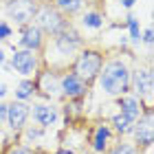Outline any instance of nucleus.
<instances>
[{"instance_id": "nucleus-1", "label": "nucleus", "mask_w": 154, "mask_h": 154, "mask_svg": "<svg viewBox=\"0 0 154 154\" xmlns=\"http://www.w3.org/2000/svg\"><path fill=\"white\" fill-rule=\"evenodd\" d=\"M128 82H130V73L121 62H110L106 64L101 73V86L108 95H123L128 93Z\"/></svg>"}, {"instance_id": "nucleus-2", "label": "nucleus", "mask_w": 154, "mask_h": 154, "mask_svg": "<svg viewBox=\"0 0 154 154\" xmlns=\"http://www.w3.org/2000/svg\"><path fill=\"white\" fill-rule=\"evenodd\" d=\"M101 71V55L97 51H84L75 62V77H79L84 84L93 82Z\"/></svg>"}, {"instance_id": "nucleus-3", "label": "nucleus", "mask_w": 154, "mask_h": 154, "mask_svg": "<svg viewBox=\"0 0 154 154\" xmlns=\"http://www.w3.org/2000/svg\"><path fill=\"white\" fill-rule=\"evenodd\" d=\"M132 132H134V139H137V145H134L137 150H150L152 148V143H154V123H152V110L150 108L137 119Z\"/></svg>"}, {"instance_id": "nucleus-4", "label": "nucleus", "mask_w": 154, "mask_h": 154, "mask_svg": "<svg viewBox=\"0 0 154 154\" xmlns=\"http://www.w3.org/2000/svg\"><path fill=\"white\" fill-rule=\"evenodd\" d=\"M35 13H38L40 26H42V29H46L48 33H60V31L66 29V22L62 20V16L53 9V7L44 5L42 9H35Z\"/></svg>"}, {"instance_id": "nucleus-5", "label": "nucleus", "mask_w": 154, "mask_h": 154, "mask_svg": "<svg viewBox=\"0 0 154 154\" xmlns=\"http://www.w3.org/2000/svg\"><path fill=\"white\" fill-rule=\"evenodd\" d=\"M29 115H31V108L24 101H13L11 106H7V123H9V128L13 132L24 130Z\"/></svg>"}, {"instance_id": "nucleus-6", "label": "nucleus", "mask_w": 154, "mask_h": 154, "mask_svg": "<svg viewBox=\"0 0 154 154\" xmlns=\"http://www.w3.org/2000/svg\"><path fill=\"white\" fill-rule=\"evenodd\" d=\"M110 143H112V128L106 123L95 125L93 132H90V148L97 154H103L110 150Z\"/></svg>"}, {"instance_id": "nucleus-7", "label": "nucleus", "mask_w": 154, "mask_h": 154, "mask_svg": "<svg viewBox=\"0 0 154 154\" xmlns=\"http://www.w3.org/2000/svg\"><path fill=\"white\" fill-rule=\"evenodd\" d=\"M7 13L11 16V20L24 24L35 16V2L33 0H11L9 7H7Z\"/></svg>"}, {"instance_id": "nucleus-8", "label": "nucleus", "mask_w": 154, "mask_h": 154, "mask_svg": "<svg viewBox=\"0 0 154 154\" xmlns=\"http://www.w3.org/2000/svg\"><path fill=\"white\" fill-rule=\"evenodd\" d=\"M60 90L68 97V99H79V97L86 95V84H84L79 77H75V75H66L64 79L60 82Z\"/></svg>"}, {"instance_id": "nucleus-9", "label": "nucleus", "mask_w": 154, "mask_h": 154, "mask_svg": "<svg viewBox=\"0 0 154 154\" xmlns=\"http://www.w3.org/2000/svg\"><path fill=\"white\" fill-rule=\"evenodd\" d=\"M33 119L40 123V128H48L57 121V108L46 106V103H40V106H33Z\"/></svg>"}, {"instance_id": "nucleus-10", "label": "nucleus", "mask_w": 154, "mask_h": 154, "mask_svg": "<svg viewBox=\"0 0 154 154\" xmlns=\"http://www.w3.org/2000/svg\"><path fill=\"white\" fill-rule=\"evenodd\" d=\"M13 68L22 75L33 73V68H35V55L31 51H18L13 55Z\"/></svg>"}, {"instance_id": "nucleus-11", "label": "nucleus", "mask_w": 154, "mask_h": 154, "mask_svg": "<svg viewBox=\"0 0 154 154\" xmlns=\"http://www.w3.org/2000/svg\"><path fill=\"white\" fill-rule=\"evenodd\" d=\"M35 88L42 90L44 97H55L60 93V82H57V77H55L53 73H42L38 84H35Z\"/></svg>"}, {"instance_id": "nucleus-12", "label": "nucleus", "mask_w": 154, "mask_h": 154, "mask_svg": "<svg viewBox=\"0 0 154 154\" xmlns=\"http://www.w3.org/2000/svg\"><path fill=\"white\" fill-rule=\"evenodd\" d=\"M119 108H121V115H125L128 119H132V121H137V119L143 115L141 101L134 99V97H123V99H119Z\"/></svg>"}, {"instance_id": "nucleus-13", "label": "nucleus", "mask_w": 154, "mask_h": 154, "mask_svg": "<svg viewBox=\"0 0 154 154\" xmlns=\"http://www.w3.org/2000/svg\"><path fill=\"white\" fill-rule=\"evenodd\" d=\"M134 88L141 97L150 99L152 97V73L150 71H139L134 75Z\"/></svg>"}, {"instance_id": "nucleus-14", "label": "nucleus", "mask_w": 154, "mask_h": 154, "mask_svg": "<svg viewBox=\"0 0 154 154\" xmlns=\"http://www.w3.org/2000/svg\"><path fill=\"white\" fill-rule=\"evenodd\" d=\"M55 44H57V48H60V53H64V55H68V53H73L77 46H79V38L75 35V33H62V35L55 40Z\"/></svg>"}, {"instance_id": "nucleus-15", "label": "nucleus", "mask_w": 154, "mask_h": 154, "mask_svg": "<svg viewBox=\"0 0 154 154\" xmlns=\"http://www.w3.org/2000/svg\"><path fill=\"white\" fill-rule=\"evenodd\" d=\"M134 123H137V121H132V119H128L125 115L119 112V115L112 119V130L117 132V134H130L132 128H134Z\"/></svg>"}, {"instance_id": "nucleus-16", "label": "nucleus", "mask_w": 154, "mask_h": 154, "mask_svg": "<svg viewBox=\"0 0 154 154\" xmlns=\"http://www.w3.org/2000/svg\"><path fill=\"white\" fill-rule=\"evenodd\" d=\"M22 44L26 48H40V44H42V33H40L38 26H29V29H24Z\"/></svg>"}, {"instance_id": "nucleus-17", "label": "nucleus", "mask_w": 154, "mask_h": 154, "mask_svg": "<svg viewBox=\"0 0 154 154\" xmlns=\"http://www.w3.org/2000/svg\"><path fill=\"white\" fill-rule=\"evenodd\" d=\"M33 93H35V84L33 82H22L16 90V97L20 101H24V99H29V97H33Z\"/></svg>"}, {"instance_id": "nucleus-18", "label": "nucleus", "mask_w": 154, "mask_h": 154, "mask_svg": "<svg viewBox=\"0 0 154 154\" xmlns=\"http://www.w3.org/2000/svg\"><path fill=\"white\" fill-rule=\"evenodd\" d=\"M108 154H137V148L128 141H121V143H115L112 148L108 150Z\"/></svg>"}, {"instance_id": "nucleus-19", "label": "nucleus", "mask_w": 154, "mask_h": 154, "mask_svg": "<svg viewBox=\"0 0 154 154\" xmlns=\"http://www.w3.org/2000/svg\"><path fill=\"white\" fill-rule=\"evenodd\" d=\"M57 7L68 11V13H73V11H77L82 7V0H57Z\"/></svg>"}, {"instance_id": "nucleus-20", "label": "nucleus", "mask_w": 154, "mask_h": 154, "mask_svg": "<svg viewBox=\"0 0 154 154\" xmlns=\"http://www.w3.org/2000/svg\"><path fill=\"white\" fill-rule=\"evenodd\" d=\"M84 24H86V26H93V29H99L103 22H101V16H99V13H86V16H84Z\"/></svg>"}, {"instance_id": "nucleus-21", "label": "nucleus", "mask_w": 154, "mask_h": 154, "mask_svg": "<svg viewBox=\"0 0 154 154\" xmlns=\"http://www.w3.org/2000/svg\"><path fill=\"white\" fill-rule=\"evenodd\" d=\"M128 24H130V33H132V40L139 42V22H137V18H128Z\"/></svg>"}, {"instance_id": "nucleus-22", "label": "nucleus", "mask_w": 154, "mask_h": 154, "mask_svg": "<svg viewBox=\"0 0 154 154\" xmlns=\"http://www.w3.org/2000/svg\"><path fill=\"white\" fill-rule=\"evenodd\" d=\"M42 130H44V128H26V137H29L31 141H35V139L42 137Z\"/></svg>"}, {"instance_id": "nucleus-23", "label": "nucleus", "mask_w": 154, "mask_h": 154, "mask_svg": "<svg viewBox=\"0 0 154 154\" xmlns=\"http://www.w3.org/2000/svg\"><path fill=\"white\" fill-rule=\"evenodd\" d=\"M7 154H29V150H26L24 145H13V148H9Z\"/></svg>"}, {"instance_id": "nucleus-24", "label": "nucleus", "mask_w": 154, "mask_h": 154, "mask_svg": "<svg viewBox=\"0 0 154 154\" xmlns=\"http://www.w3.org/2000/svg\"><path fill=\"white\" fill-rule=\"evenodd\" d=\"M9 33H11V29H9V24H5V22H0V40H5V38H9Z\"/></svg>"}, {"instance_id": "nucleus-25", "label": "nucleus", "mask_w": 154, "mask_h": 154, "mask_svg": "<svg viewBox=\"0 0 154 154\" xmlns=\"http://www.w3.org/2000/svg\"><path fill=\"white\" fill-rule=\"evenodd\" d=\"M7 121V103H0V123Z\"/></svg>"}, {"instance_id": "nucleus-26", "label": "nucleus", "mask_w": 154, "mask_h": 154, "mask_svg": "<svg viewBox=\"0 0 154 154\" xmlns=\"http://www.w3.org/2000/svg\"><path fill=\"white\" fill-rule=\"evenodd\" d=\"M143 40H145V44H150V42H152V29H148V31H145Z\"/></svg>"}, {"instance_id": "nucleus-27", "label": "nucleus", "mask_w": 154, "mask_h": 154, "mask_svg": "<svg viewBox=\"0 0 154 154\" xmlns=\"http://www.w3.org/2000/svg\"><path fill=\"white\" fill-rule=\"evenodd\" d=\"M53 154H75L73 150H68V148H60L57 152H53Z\"/></svg>"}, {"instance_id": "nucleus-28", "label": "nucleus", "mask_w": 154, "mask_h": 154, "mask_svg": "<svg viewBox=\"0 0 154 154\" xmlns=\"http://www.w3.org/2000/svg\"><path fill=\"white\" fill-rule=\"evenodd\" d=\"M134 2H137V0H121V5H123V7H132Z\"/></svg>"}, {"instance_id": "nucleus-29", "label": "nucleus", "mask_w": 154, "mask_h": 154, "mask_svg": "<svg viewBox=\"0 0 154 154\" xmlns=\"http://www.w3.org/2000/svg\"><path fill=\"white\" fill-rule=\"evenodd\" d=\"M5 93H7V86H5V84H0V97H2Z\"/></svg>"}, {"instance_id": "nucleus-30", "label": "nucleus", "mask_w": 154, "mask_h": 154, "mask_svg": "<svg viewBox=\"0 0 154 154\" xmlns=\"http://www.w3.org/2000/svg\"><path fill=\"white\" fill-rule=\"evenodd\" d=\"M29 154H46L44 150H29Z\"/></svg>"}, {"instance_id": "nucleus-31", "label": "nucleus", "mask_w": 154, "mask_h": 154, "mask_svg": "<svg viewBox=\"0 0 154 154\" xmlns=\"http://www.w3.org/2000/svg\"><path fill=\"white\" fill-rule=\"evenodd\" d=\"M2 62H5V53L0 51V66H2Z\"/></svg>"}]
</instances>
